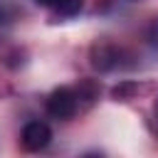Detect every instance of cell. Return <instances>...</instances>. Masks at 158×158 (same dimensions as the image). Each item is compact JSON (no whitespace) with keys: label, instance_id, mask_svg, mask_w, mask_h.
<instances>
[{"label":"cell","instance_id":"1","mask_svg":"<svg viewBox=\"0 0 158 158\" xmlns=\"http://www.w3.org/2000/svg\"><path fill=\"white\" fill-rule=\"evenodd\" d=\"M77 109H79V94L69 86H59L47 96V114L54 118L67 121L77 114Z\"/></svg>","mask_w":158,"mask_h":158},{"label":"cell","instance_id":"2","mask_svg":"<svg viewBox=\"0 0 158 158\" xmlns=\"http://www.w3.org/2000/svg\"><path fill=\"white\" fill-rule=\"evenodd\" d=\"M52 141V128L44 121H30L22 128V148L25 151H42Z\"/></svg>","mask_w":158,"mask_h":158},{"label":"cell","instance_id":"3","mask_svg":"<svg viewBox=\"0 0 158 158\" xmlns=\"http://www.w3.org/2000/svg\"><path fill=\"white\" fill-rule=\"evenodd\" d=\"M91 64L99 72H109V69H114L118 64V52L111 44H96L91 49Z\"/></svg>","mask_w":158,"mask_h":158},{"label":"cell","instance_id":"4","mask_svg":"<svg viewBox=\"0 0 158 158\" xmlns=\"http://www.w3.org/2000/svg\"><path fill=\"white\" fill-rule=\"evenodd\" d=\"M20 5L15 0H0V25H10L20 17Z\"/></svg>","mask_w":158,"mask_h":158},{"label":"cell","instance_id":"5","mask_svg":"<svg viewBox=\"0 0 158 158\" xmlns=\"http://www.w3.org/2000/svg\"><path fill=\"white\" fill-rule=\"evenodd\" d=\"M81 5H84V0H59L54 5V12L59 17H72V15H77L81 10Z\"/></svg>","mask_w":158,"mask_h":158},{"label":"cell","instance_id":"6","mask_svg":"<svg viewBox=\"0 0 158 158\" xmlns=\"http://www.w3.org/2000/svg\"><path fill=\"white\" fill-rule=\"evenodd\" d=\"M138 86L136 84H131V81H126V84H118V86H114V91H111V96L116 99V101H128L131 96H133V91H136Z\"/></svg>","mask_w":158,"mask_h":158},{"label":"cell","instance_id":"7","mask_svg":"<svg viewBox=\"0 0 158 158\" xmlns=\"http://www.w3.org/2000/svg\"><path fill=\"white\" fill-rule=\"evenodd\" d=\"M35 2H40V5H49V7H54L59 0H35Z\"/></svg>","mask_w":158,"mask_h":158},{"label":"cell","instance_id":"8","mask_svg":"<svg viewBox=\"0 0 158 158\" xmlns=\"http://www.w3.org/2000/svg\"><path fill=\"white\" fill-rule=\"evenodd\" d=\"M153 116H156V126H158V99H156V106H153Z\"/></svg>","mask_w":158,"mask_h":158}]
</instances>
